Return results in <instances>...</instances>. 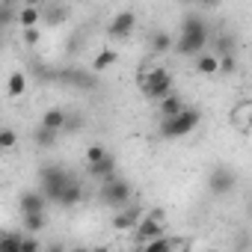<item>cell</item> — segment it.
<instances>
[{"instance_id": "cell-3", "label": "cell", "mask_w": 252, "mask_h": 252, "mask_svg": "<svg viewBox=\"0 0 252 252\" xmlns=\"http://www.w3.org/2000/svg\"><path fill=\"white\" fill-rule=\"evenodd\" d=\"M71 178H74V175H71L63 163H45V166L39 169V187H42V196H45L48 202H57L60 190H63Z\"/></svg>"}, {"instance_id": "cell-20", "label": "cell", "mask_w": 252, "mask_h": 252, "mask_svg": "<svg viewBox=\"0 0 252 252\" xmlns=\"http://www.w3.org/2000/svg\"><path fill=\"white\" fill-rule=\"evenodd\" d=\"M21 240H24V228L21 231H3L0 234V252H21Z\"/></svg>"}, {"instance_id": "cell-30", "label": "cell", "mask_w": 252, "mask_h": 252, "mask_svg": "<svg viewBox=\"0 0 252 252\" xmlns=\"http://www.w3.org/2000/svg\"><path fill=\"white\" fill-rule=\"evenodd\" d=\"M104 155H107L104 146H89V149H86V163H95V160H101Z\"/></svg>"}, {"instance_id": "cell-15", "label": "cell", "mask_w": 252, "mask_h": 252, "mask_svg": "<svg viewBox=\"0 0 252 252\" xmlns=\"http://www.w3.org/2000/svg\"><path fill=\"white\" fill-rule=\"evenodd\" d=\"M181 107H184V101H181V95H175V92H166L163 98H158V113H160V119L175 116Z\"/></svg>"}, {"instance_id": "cell-31", "label": "cell", "mask_w": 252, "mask_h": 252, "mask_svg": "<svg viewBox=\"0 0 252 252\" xmlns=\"http://www.w3.org/2000/svg\"><path fill=\"white\" fill-rule=\"evenodd\" d=\"M190 3H202V6H217L220 0H190Z\"/></svg>"}, {"instance_id": "cell-24", "label": "cell", "mask_w": 252, "mask_h": 252, "mask_svg": "<svg viewBox=\"0 0 252 252\" xmlns=\"http://www.w3.org/2000/svg\"><path fill=\"white\" fill-rule=\"evenodd\" d=\"M116 63V51H110V48H104L95 60H92V71H107L110 65Z\"/></svg>"}, {"instance_id": "cell-25", "label": "cell", "mask_w": 252, "mask_h": 252, "mask_svg": "<svg viewBox=\"0 0 252 252\" xmlns=\"http://www.w3.org/2000/svg\"><path fill=\"white\" fill-rule=\"evenodd\" d=\"M15 146H18V134L12 128H3V125H0V152H9Z\"/></svg>"}, {"instance_id": "cell-33", "label": "cell", "mask_w": 252, "mask_h": 252, "mask_svg": "<svg viewBox=\"0 0 252 252\" xmlns=\"http://www.w3.org/2000/svg\"><path fill=\"white\" fill-rule=\"evenodd\" d=\"M0 48H3V30H0Z\"/></svg>"}, {"instance_id": "cell-11", "label": "cell", "mask_w": 252, "mask_h": 252, "mask_svg": "<svg viewBox=\"0 0 252 252\" xmlns=\"http://www.w3.org/2000/svg\"><path fill=\"white\" fill-rule=\"evenodd\" d=\"M86 172H89V178H95V181H104V178L116 175V158L107 152L101 160H95V163H86Z\"/></svg>"}, {"instance_id": "cell-18", "label": "cell", "mask_w": 252, "mask_h": 252, "mask_svg": "<svg viewBox=\"0 0 252 252\" xmlns=\"http://www.w3.org/2000/svg\"><path fill=\"white\" fill-rule=\"evenodd\" d=\"M21 220H24V231H30V234H39V231L48 225L45 211H30V214H21Z\"/></svg>"}, {"instance_id": "cell-14", "label": "cell", "mask_w": 252, "mask_h": 252, "mask_svg": "<svg viewBox=\"0 0 252 252\" xmlns=\"http://www.w3.org/2000/svg\"><path fill=\"white\" fill-rule=\"evenodd\" d=\"M15 24L24 30V27H39L42 24V6H21L18 9V15H15Z\"/></svg>"}, {"instance_id": "cell-22", "label": "cell", "mask_w": 252, "mask_h": 252, "mask_svg": "<svg viewBox=\"0 0 252 252\" xmlns=\"http://www.w3.org/2000/svg\"><path fill=\"white\" fill-rule=\"evenodd\" d=\"M15 15H18V9H15L12 0H0V30L12 27L15 24Z\"/></svg>"}, {"instance_id": "cell-19", "label": "cell", "mask_w": 252, "mask_h": 252, "mask_svg": "<svg viewBox=\"0 0 252 252\" xmlns=\"http://www.w3.org/2000/svg\"><path fill=\"white\" fill-rule=\"evenodd\" d=\"M57 140H60V131H51V128H45V125H39V128L33 131V143L39 149H51V146H57Z\"/></svg>"}, {"instance_id": "cell-13", "label": "cell", "mask_w": 252, "mask_h": 252, "mask_svg": "<svg viewBox=\"0 0 252 252\" xmlns=\"http://www.w3.org/2000/svg\"><path fill=\"white\" fill-rule=\"evenodd\" d=\"M45 205H48V199L42 196V190H27V193H21V199H18L21 214H30V211H45Z\"/></svg>"}, {"instance_id": "cell-4", "label": "cell", "mask_w": 252, "mask_h": 252, "mask_svg": "<svg viewBox=\"0 0 252 252\" xmlns=\"http://www.w3.org/2000/svg\"><path fill=\"white\" fill-rule=\"evenodd\" d=\"M140 92L152 101L163 98L166 92H172V74L166 68H149L143 77H140Z\"/></svg>"}, {"instance_id": "cell-7", "label": "cell", "mask_w": 252, "mask_h": 252, "mask_svg": "<svg viewBox=\"0 0 252 252\" xmlns=\"http://www.w3.org/2000/svg\"><path fill=\"white\" fill-rule=\"evenodd\" d=\"M234 187H237V172L228 169V166H217V169L208 175V190H211L214 196H228Z\"/></svg>"}, {"instance_id": "cell-1", "label": "cell", "mask_w": 252, "mask_h": 252, "mask_svg": "<svg viewBox=\"0 0 252 252\" xmlns=\"http://www.w3.org/2000/svg\"><path fill=\"white\" fill-rule=\"evenodd\" d=\"M208 36H211L208 21H205L202 15H187V18L181 21V39H175L172 48H175L181 57H196V54L205 51Z\"/></svg>"}, {"instance_id": "cell-16", "label": "cell", "mask_w": 252, "mask_h": 252, "mask_svg": "<svg viewBox=\"0 0 252 252\" xmlns=\"http://www.w3.org/2000/svg\"><path fill=\"white\" fill-rule=\"evenodd\" d=\"M39 125H45V128H51V131H60V134H63V125H65V110H63V107H51V110H45Z\"/></svg>"}, {"instance_id": "cell-2", "label": "cell", "mask_w": 252, "mask_h": 252, "mask_svg": "<svg viewBox=\"0 0 252 252\" xmlns=\"http://www.w3.org/2000/svg\"><path fill=\"white\" fill-rule=\"evenodd\" d=\"M199 122H202V113H199L196 107H187V104H184L175 116L160 119L158 134H160L163 140H181V137H187V134H193V131L199 128Z\"/></svg>"}, {"instance_id": "cell-12", "label": "cell", "mask_w": 252, "mask_h": 252, "mask_svg": "<svg viewBox=\"0 0 252 252\" xmlns=\"http://www.w3.org/2000/svg\"><path fill=\"white\" fill-rule=\"evenodd\" d=\"M80 202H83V184H80L77 178H71V181L60 190L57 205H63V208H74V205H80Z\"/></svg>"}, {"instance_id": "cell-29", "label": "cell", "mask_w": 252, "mask_h": 252, "mask_svg": "<svg viewBox=\"0 0 252 252\" xmlns=\"http://www.w3.org/2000/svg\"><path fill=\"white\" fill-rule=\"evenodd\" d=\"M21 42H24L27 48H36V45H39V27H24V30H21Z\"/></svg>"}, {"instance_id": "cell-26", "label": "cell", "mask_w": 252, "mask_h": 252, "mask_svg": "<svg viewBox=\"0 0 252 252\" xmlns=\"http://www.w3.org/2000/svg\"><path fill=\"white\" fill-rule=\"evenodd\" d=\"M80 128H83V116H77V113L65 110V125H63V134H77Z\"/></svg>"}, {"instance_id": "cell-32", "label": "cell", "mask_w": 252, "mask_h": 252, "mask_svg": "<svg viewBox=\"0 0 252 252\" xmlns=\"http://www.w3.org/2000/svg\"><path fill=\"white\" fill-rule=\"evenodd\" d=\"M24 3H27V6H42L45 0H24Z\"/></svg>"}, {"instance_id": "cell-23", "label": "cell", "mask_w": 252, "mask_h": 252, "mask_svg": "<svg viewBox=\"0 0 252 252\" xmlns=\"http://www.w3.org/2000/svg\"><path fill=\"white\" fill-rule=\"evenodd\" d=\"M196 57H199V60H196V71H199V74H217V57H214V54H205V51H202V54H196Z\"/></svg>"}, {"instance_id": "cell-9", "label": "cell", "mask_w": 252, "mask_h": 252, "mask_svg": "<svg viewBox=\"0 0 252 252\" xmlns=\"http://www.w3.org/2000/svg\"><path fill=\"white\" fill-rule=\"evenodd\" d=\"M228 125L237 134H249L252 131V101H237L234 110L228 113Z\"/></svg>"}, {"instance_id": "cell-21", "label": "cell", "mask_w": 252, "mask_h": 252, "mask_svg": "<svg viewBox=\"0 0 252 252\" xmlns=\"http://www.w3.org/2000/svg\"><path fill=\"white\" fill-rule=\"evenodd\" d=\"M172 36L166 33V30H158V33H152V42H149V48H152V54H166L169 48H172Z\"/></svg>"}, {"instance_id": "cell-17", "label": "cell", "mask_w": 252, "mask_h": 252, "mask_svg": "<svg viewBox=\"0 0 252 252\" xmlns=\"http://www.w3.org/2000/svg\"><path fill=\"white\" fill-rule=\"evenodd\" d=\"M24 92H27V74L24 71H12L6 77V95L9 98H21Z\"/></svg>"}, {"instance_id": "cell-27", "label": "cell", "mask_w": 252, "mask_h": 252, "mask_svg": "<svg viewBox=\"0 0 252 252\" xmlns=\"http://www.w3.org/2000/svg\"><path fill=\"white\" fill-rule=\"evenodd\" d=\"M217 71H222V74H234V71H237V57H234V54H222V57H217Z\"/></svg>"}, {"instance_id": "cell-5", "label": "cell", "mask_w": 252, "mask_h": 252, "mask_svg": "<svg viewBox=\"0 0 252 252\" xmlns=\"http://www.w3.org/2000/svg\"><path fill=\"white\" fill-rule=\"evenodd\" d=\"M101 202L110 205L113 211L122 208V205H128V202H131V184L125 181V178H119V175L104 178V181H101Z\"/></svg>"}, {"instance_id": "cell-6", "label": "cell", "mask_w": 252, "mask_h": 252, "mask_svg": "<svg viewBox=\"0 0 252 252\" xmlns=\"http://www.w3.org/2000/svg\"><path fill=\"white\" fill-rule=\"evenodd\" d=\"M134 240L143 246L146 240H152V237H158V234H166V214L163 211H152V214H143V220L134 225Z\"/></svg>"}, {"instance_id": "cell-8", "label": "cell", "mask_w": 252, "mask_h": 252, "mask_svg": "<svg viewBox=\"0 0 252 252\" xmlns=\"http://www.w3.org/2000/svg\"><path fill=\"white\" fill-rule=\"evenodd\" d=\"M143 220V205H122V208H116V214H113V228L116 231H134V225Z\"/></svg>"}, {"instance_id": "cell-10", "label": "cell", "mask_w": 252, "mask_h": 252, "mask_svg": "<svg viewBox=\"0 0 252 252\" xmlns=\"http://www.w3.org/2000/svg\"><path fill=\"white\" fill-rule=\"evenodd\" d=\"M134 27H137V15H134L131 9H125V12H119V15L110 21L107 36H110V39H128V36L134 33Z\"/></svg>"}, {"instance_id": "cell-28", "label": "cell", "mask_w": 252, "mask_h": 252, "mask_svg": "<svg viewBox=\"0 0 252 252\" xmlns=\"http://www.w3.org/2000/svg\"><path fill=\"white\" fill-rule=\"evenodd\" d=\"M42 21H48V24H63V21H65V9H60V6H54L51 12L42 9Z\"/></svg>"}]
</instances>
